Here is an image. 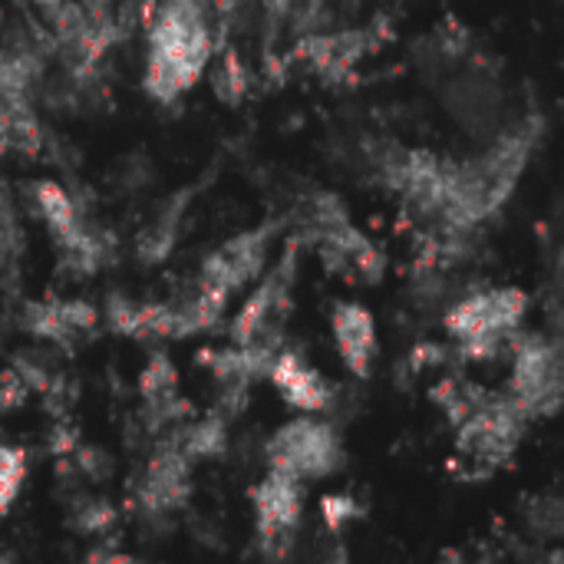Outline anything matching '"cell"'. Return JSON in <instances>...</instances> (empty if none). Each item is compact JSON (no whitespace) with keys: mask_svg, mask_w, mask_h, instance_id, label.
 <instances>
[{"mask_svg":"<svg viewBox=\"0 0 564 564\" xmlns=\"http://www.w3.org/2000/svg\"><path fill=\"white\" fill-rule=\"evenodd\" d=\"M294 254L297 248L291 245L284 251V258L278 261V268L264 278V284L245 301V307L238 311L235 324H231V337L241 347H254V350H268L274 354L281 324L291 311V281H294Z\"/></svg>","mask_w":564,"mask_h":564,"instance_id":"5","label":"cell"},{"mask_svg":"<svg viewBox=\"0 0 564 564\" xmlns=\"http://www.w3.org/2000/svg\"><path fill=\"white\" fill-rule=\"evenodd\" d=\"M175 367L165 354H152L145 370H142V380H139V390L145 397V406L155 420H175L178 416V383H175Z\"/></svg>","mask_w":564,"mask_h":564,"instance_id":"14","label":"cell"},{"mask_svg":"<svg viewBox=\"0 0 564 564\" xmlns=\"http://www.w3.org/2000/svg\"><path fill=\"white\" fill-rule=\"evenodd\" d=\"M26 393H30V387L23 383V377H20L13 367L0 373V410H17V406H23Z\"/></svg>","mask_w":564,"mask_h":564,"instance_id":"22","label":"cell"},{"mask_svg":"<svg viewBox=\"0 0 564 564\" xmlns=\"http://www.w3.org/2000/svg\"><path fill=\"white\" fill-rule=\"evenodd\" d=\"M529 297L519 288H496L459 301L446 314V327L469 360H492L506 344H512Z\"/></svg>","mask_w":564,"mask_h":564,"instance_id":"2","label":"cell"},{"mask_svg":"<svg viewBox=\"0 0 564 564\" xmlns=\"http://www.w3.org/2000/svg\"><path fill=\"white\" fill-rule=\"evenodd\" d=\"M26 476V456L17 446H0V516L13 506Z\"/></svg>","mask_w":564,"mask_h":564,"instance_id":"19","label":"cell"},{"mask_svg":"<svg viewBox=\"0 0 564 564\" xmlns=\"http://www.w3.org/2000/svg\"><path fill=\"white\" fill-rule=\"evenodd\" d=\"M330 324H334V340H337V350H340L347 370L357 377H367L373 367V357H377L373 314L364 304H337Z\"/></svg>","mask_w":564,"mask_h":564,"instance_id":"11","label":"cell"},{"mask_svg":"<svg viewBox=\"0 0 564 564\" xmlns=\"http://www.w3.org/2000/svg\"><path fill=\"white\" fill-rule=\"evenodd\" d=\"M284 3H288V0H271V7H278V10H281Z\"/></svg>","mask_w":564,"mask_h":564,"instance_id":"26","label":"cell"},{"mask_svg":"<svg viewBox=\"0 0 564 564\" xmlns=\"http://www.w3.org/2000/svg\"><path fill=\"white\" fill-rule=\"evenodd\" d=\"M268 377L281 390V397L294 410H301V413H317V410H327L330 406V387H327V380L314 367H307L301 360V354H294V350L274 354L271 364H268Z\"/></svg>","mask_w":564,"mask_h":564,"instance_id":"9","label":"cell"},{"mask_svg":"<svg viewBox=\"0 0 564 564\" xmlns=\"http://www.w3.org/2000/svg\"><path fill=\"white\" fill-rule=\"evenodd\" d=\"M23 324L36 337L69 347L76 337H86L96 327V311L83 301H43V304H26Z\"/></svg>","mask_w":564,"mask_h":564,"instance_id":"12","label":"cell"},{"mask_svg":"<svg viewBox=\"0 0 564 564\" xmlns=\"http://www.w3.org/2000/svg\"><path fill=\"white\" fill-rule=\"evenodd\" d=\"M0 145L23 155L40 152V126L23 96H0Z\"/></svg>","mask_w":564,"mask_h":564,"instance_id":"15","label":"cell"},{"mask_svg":"<svg viewBox=\"0 0 564 564\" xmlns=\"http://www.w3.org/2000/svg\"><path fill=\"white\" fill-rule=\"evenodd\" d=\"M529 519L539 532H552V535L562 532V506L555 499H539L535 512H529Z\"/></svg>","mask_w":564,"mask_h":564,"instance_id":"24","label":"cell"},{"mask_svg":"<svg viewBox=\"0 0 564 564\" xmlns=\"http://www.w3.org/2000/svg\"><path fill=\"white\" fill-rule=\"evenodd\" d=\"M212 56V36L195 0H165L149 30L145 89L149 96L172 102L188 93Z\"/></svg>","mask_w":564,"mask_h":564,"instance_id":"1","label":"cell"},{"mask_svg":"<svg viewBox=\"0 0 564 564\" xmlns=\"http://www.w3.org/2000/svg\"><path fill=\"white\" fill-rule=\"evenodd\" d=\"M0 208H3V202H0Z\"/></svg>","mask_w":564,"mask_h":564,"instance_id":"27","label":"cell"},{"mask_svg":"<svg viewBox=\"0 0 564 564\" xmlns=\"http://www.w3.org/2000/svg\"><path fill=\"white\" fill-rule=\"evenodd\" d=\"M248 89V76H245V66L238 63L235 53H228L218 69H215V93L225 99V102H238Z\"/></svg>","mask_w":564,"mask_h":564,"instance_id":"20","label":"cell"},{"mask_svg":"<svg viewBox=\"0 0 564 564\" xmlns=\"http://www.w3.org/2000/svg\"><path fill=\"white\" fill-rule=\"evenodd\" d=\"M512 400L525 416H552L562 400V357L545 337H522L512 344Z\"/></svg>","mask_w":564,"mask_h":564,"instance_id":"6","label":"cell"},{"mask_svg":"<svg viewBox=\"0 0 564 564\" xmlns=\"http://www.w3.org/2000/svg\"><path fill=\"white\" fill-rule=\"evenodd\" d=\"M304 492L301 482L284 473H268L254 489V512H258V539L271 558H284L294 545L301 525Z\"/></svg>","mask_w":564,"mask_h":564,"instance_id":"7","label":"cell"},{"mask_svg":"<svg viewBox=\"0 0 564 564\" xmlns=\"http://www.w3.org/2000/svg\"><path fill=\"white\" fill-rule=\"evenodd\" d=\"M340 463H344L340 436L334 433V426L317 423L311 416H301V420L281 426L268 443V466L297 482L324 479V476L337 473Z\"/></svg>","mask_w":564,"mask_h":564,"instance_id":"3","label":"cell"},{"mask_svg":"<svg viewBox=\"0 0 564 564\" xmlns=\"http://www.w3.org/2000/svg\"><path fill=\"white\" fill-rule=\"evenodd\" d=\"M321 512H324V522L334 535L344 532L347 522H354L360 516V506L350 499V496H324L321 499Z\"/></svg>","mask_w":564,"mask_h":564,"instance_id":"21","label":"cell"},{"mask_svg":"<svg viewBox=\"0 0 564 564\" xmlns=\"http://www.w3.org/2000/svg\"><path fill=\"white\" fill-rule=\"evenodd\" d=\"M116 512L106 502H89L76 512V529L79 532H102L106 525H112Z\"/></svg>","mask_w":564,"mask_h":564,"instance_id":"23","label":"cell"},{"mask_svg":"<svg viewBox=\"0 0 564 564\" xmlns=\"http://www.w3.org/2000/svg\"><path fill=\"white\" fill-rule=\"evenodd\" d=\"M188 463L192 459L178 446H169V449L152 456V463L145 466L142 486H139V499L149 512H172L185 502Z\"/></svg>","mask_w":564,"mask_h":564,"instance_id":"10","label":"cell"},{"mask_svg":"<svg viewBox=\"0 0 564 564\" xmlns=\"http://www.w3.org/2000/svg\"><path fill=\"white\" fill-rule=\"evenodd\" d=\"M430 364H433V367L443 364V347H430V344H426V347H420V350L413 354V367H416V370H420V367H430Z\"/></svg>","mask_w":564,"mask_h":564,"instance_id":"25","label":"cell"},{"mask_svg":"<svg viewBox=\"0 0 564 564\" xmlns=\"http://www.w3.org/2000/svg\"><path fill=\"white\" fill-rule=\"evenodd\" d=\"M274 231H278V225L268 221L261 228H251V231L235 235L215 254L205 258L198 278L208 281V284H215V288H221V291H228V294L238 291V288H245L248 281H254L261 274V268L268 261V245H271Z\"/></svg>","mask_w":564,"mask_h":564,"instance_id":"8","label":"cell"},{"mask_svg":"<svg viewBox=\"0 0 564 564\" xmlns=\"http://www.w3.org/2000/svg\"><path fill=\"white\" fill-rule=\"evenodd\" d=\"M33 198H36V208H40L46 228L59 241V248H73V245H79L89 235L83 228L79 215H76V205L69 202V195L56 182H36L33 185Z\"/></svg>","mask_w":564,"mask_h":564,"instance_id":"13","label":"cell"},{"mask_svg":"<svg viewBox=\"0 0 564 564\" xmlns=\"http://www.w3.org/2000/svg\"><path fill=\"white\" fill-rule=\"evenodd\" d=\"M364 53V36L360 33H334V36H314L304 43V56L324 69L327 76L344 73L347 66H354Z\"/></svg>","mask_w":564,"mask_h":564,"instance_id":"16","label":"cell"},{"mask_svg":"<svg viewBox=\"0 0 564 564\" xmlns=\"http://www.w3.org/2000/svg\"><path fill=\"white\" fill-rule=\"evenodd\" d=\"M188 459H212L225 453V420L221 416H205L195 426H188L182 433V440L175 443Z\"/></svg>","mask_w":564,"mask_h":564,"instance_id":"18","label":"cell"},{"mask_svg":"<svg viewBox=\"0 0 564 564\" xmlns=\"http://www.w3.org/2000/svg\"><path fill=\"white\" fill-rule=\"evenodd\" d=\"M182 208H185V195L175 198L172 205H165V212H162L155 221H149V228L139 235V258H142V261L155 264V261L169 258V251H172V245H175V228H178Z\"/></svg>","mask_w":564,"mask_h":564,"instance_id":"17","label":"cell"},{"mask_svg":"<svg viewBox=\"0 0 564 564\" xmlns=\"http://www.w3.org/2000/svg\"><path fill=\"white\" fill-rule=\"evenodd\" d=\"M525 413L512 397H486L463 423H459V453L479 466H502L512 459L522 430Z\"/></svg>","mask_w":564,"mask_h":564,"instance_id":"4","label":"cell"}]
</instances>
